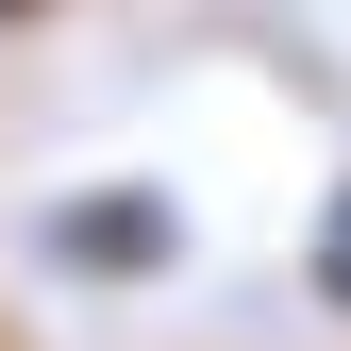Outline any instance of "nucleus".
<instances>
[{"label": "nucleus", "mask_w": 351, "mask_h": 351, "mask_svg": "<svg viewBox=\"0 0 351 351\" xmlns=\"http://www.w3.org/2000/svg\"><path fill=\"white\" fill-rule=\"evenodd\" d=\"M184 251V217L151 184H101V201H51V268H167Z\"/></svg>", "instance_id": "f257e3e1"}, {"label": "nucleus", "mask_w": 351, "mask_h": 351, "mask_svg": "<svg viewBox=\"0 0 351 351\" xmlns=\"http://www.w3.org/2000/svg\"><path fill=\"white\" fill-rule=\"evenodd\" d=\"M318 301H351V201L318 217Z\"/></svg>", "instance_id": "f03ea898"}, {"label": "nucleus", "mask_w": 351, "mask_h": 351, "mask_svg": "<svg viewBox=\"0 0 351 351\" xmlns=\"http://www.w3.org/2000/svg\"><path fill=\"white\" fill-rule=\"evenodd\" d=\"M0 17H34V0H0Z\"/></svg>", "instance_id": "7ed1b4c3"}]
</instances>
